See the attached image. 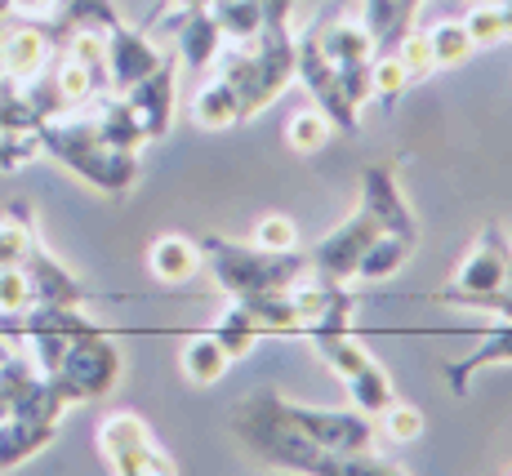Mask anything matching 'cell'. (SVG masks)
<instances>
[{"label":"cell","instance_id":"cell-1","mask_svg":"<svg viewBox=\"0 0 512 476\" xmlns=\"http://www.w3.org/2000/svg\"><path fill=\"white\" fill-rule=\"evenodd\" d=\"M41 152L54 156L58 165H67L76 178H85V183L107 196H125L139 183V152L112 147L98 134L94 116L58 112L41 121Z\"/></svg>","mask_w":512,"mask_h":476},{"label":"cell","instance_id":"cell-2","mask_svg":"<svg viewBox=\"0 0 512 476\" xmlns=\"http://www.w3.org/2000/svg\"><path fill=\"white\" fill-rule=\"evenodd\" d=\"M201 263L214 272L219 290L228 299H254V294H277V290H294L303 276H312V263L308 254H272V250H259V245H245V241H232V236H201Z\"/></svg>","mask_w":512,"mask_h":476},{"label":"cell","instance_id":"cell-3","mask_svg":"<svg viewBox=\"0 0 512 476\" xmlns=\"http://www.w3.org/2000/svg\"><path fill=\"white\" fill-rule=\"evenodd\" d=\"M232 432L245 450L254 454L268 468H285V472H303L312 476L321 463V445H312L308 436L290 423L285 414V396L281 392H250L241 405L232 410Z\"/></svg>","mask_w":512,"mask_h":476},{"label":"cell","instance_id":"cell-4","mask_svg":"<svg viewBox=\"0 0 512 476\" xmlns=\"http://www.w3.org/2000/svg\"><path fill=\"white\" fill-rule=\"evenodd\" d=\"M58 392H63L67 405H81V401H98L121 383V347L112 343V334L90 325L81 330L67 347L63 365L54 374H45Z\"/></svg>","mask_w":512,"mask_h":476},{"label":"cell","instance_id":"cell-5","mask_svg":"<svg viewBox=\"0 0 512 476\" xmlns=\"http://www.w3.org/2000/svg\"><path fill=\"white\" fill-rule=\"evenodd\" d=\"M508 263H512L508 232L499 223L481 227V232L472 236V245H468L464 263H459V272L450 276V285H446V290H437L432 299H437V303H455V299H464V294L499 290V285H504V276H508Z\"/></svg>","mask_w":512,"mask_h":476},{"label":"cell","instance_id":"cell-6","mask_svg":"<svg viewBox=\"0 0 512 476\" xmlns=\"http://www.w3.org/2000/svg\"><path fill=\"white\" fill-rule=\"evenodd\" d=\"M285 414L312 445H321L330 454L370 450L374 445V419L361 410H326V405H299L285 396Z\"/></svg>","mask_w":512,"mask_h":476},{"label":"cell","instance_id":"cell-7","mask_svg":"<svg viewBox=\"0 0 512 476\" xmlns=\"http://www.w3.org/2000/svg\"><path fill=\"white\" fill-rule=\"evenodd\" d=\"M294 81H303V89L312 94V103L330 116L334 130H357L361 125V112L343 98V85H339V72L330 67V58L321 54V41L317 32L312 36H294Z\"/></svg>","mask_w":512,"mask_h":476},{"label":"cell","instance_id":"cell-8","mask_svg":"<svg viewBox=\"0 0 512 476\" xmlns=\"http://www.w3.org/2000/svg\"><path fill=\"white\" fill-rule=\"evenodd\" d=\"M379 236V223L366 205H357L352 218H343L334 232H326L317 245H312L308 263H312V276L330 285H352V272H357V259L366 254V245Z\"/></svg>","mask_w":512,"mask_h":476},{"label":"cell","instance_id":"cell-9","mask_svg":"<svg viewBox=\"0 0 512 476\" xmlns=\"http://www.w3.org/2000/svg\"><path fill=\"white\" fill-rule=\"evenodd\" d=\"M250 45V58H254V89H250V116H259L268 103L290 89L294 81V23L285 27H263Z\"/></svg>","mask_w":512,"mask_h":476},{"label":"cell","instance_id":"cell-10","mask_svg":"<svg viewBox=\"0 0 512 476\" xmlns=\"http://www.w3.org/2000/svg\"><path fill=\"white\" fill-rule=\"evenodd\" d=\"M54 32L49 23H27V18H14L9 14V27L0 36V76L14 85H27L49 67L54 58Z\"/></svg>","mask_w":512,"mask_h":476},{"label":"cell","instance_id":"cell-11","mask_svg":"<svg viewBox=\"0 0 512 476\" xmlns=\"http://www.w3.org/2000/svg\"><path fill=\"white\" fill-rule=\"evenodd\" d=\"M174 72H179V63L174 58H165L156 72H147L143 81H134L130 89H121L125 107H130V116L139 121V130L147 143H156V138L170 134L174 125Z\"/></svg>","mask_w":512,"mask_h":476},{"label":"cell","instance_id":"cell-12","mask_svg":"<svg viewBox=\"0 0 512 476\" xmlns=\"http://www.w3.org/2000/svg\"><path fill=\"white\" fill-rule=\"evenodd\" d=\"M361 205L374 214L379 232H392L406 245H419L415 210L406 205V196H401V187H397V174H392L388 165H366V170H361Z\"/></svg>","mask_w":512,"mask_h":476},{"label":"cell","instance_id":"cell-13","mask_svg":"<svg viewBox=\"0 0 512 476\" xmlns=\"http://www.w3.org/2000/svg\"><path fill=\"white\" fill-rule=\"evenodd\" d=\"M165 49L156 45V36H147V27H125L116 23L107 32V76H112V94L130 89L134 81H143L147 72L165 63Z\"/></svg>","mask_w":512,"mask_h":476},{"label":"cell","instance_id":"cell-14","mask_svg":"<svg viewBox=\"0 0 512 476\" xmlns=\"http://www.w3.org/2000/svg\"><path fill=\"white\" fill-rule=\"evenodd\" d=\"M27 285H32V303L45 307H85V290L54 254H45L41 245H32V254L23 259Z\"/></svg>","mask_w":512,"mask_h":476},{"label":"cell","instance_id":"cell-15","mask_svg":"<svg viewBox=\"0 0 512 476\" xmlns=\"http://www.w3.org/2000/svg\"><path fill=\"white\" fill-rule=\"evenodd\" d=\"M147 272L161 285H187L201 272V245L183 232H165L147 245Z\"/></svg>","mask_w":512,"mask_h":476},{"label":"cell","instance_id":"cell-16","mask_svg":"<svg viewBox=\"0 0 512 476\" xmlns=\"http://www.w3.org/2000/svg\"><path fill=\"white\" fill-rule=\"evenodd\" d=\"M512 361V321H495L490 325V334L472 347L468 356H459V361L446 365V383L455 396H468L472 392V374L486 370V365H504Z\"/></svg>","mask_w":512,"mask_h":476},{"label":"cell","instance_id":"cell-17","mask_svg":"<svg viewBox=\"0 0 512 476\" xmlns=\"http://www.w3.org/2000/svg\"><path fill=\"white\" fill-rule=\"evenodd\" d=\"M174 36H179L174 45H179V63L187 67V72H205V67H214V58H219L223 45H228L223 41V27L214 23L210 9H196Z\"/></svg>","mask_w":512,"mask_h":476},{"label":"cell","instance_id":"cell-18","mask_svg":"<svg viewBox=\"0 0 512 476\" xmlns=\"http://www.w3.org/2000/svg\"><path fill=\"white\" fill-rule=\"evenodd\" d=\"M54 423H41V419H27V414H9L0 423V472L5 468H18L27 463L32 454H41L49 441H54Z\"/></svg>","mask_w":512,"mask_h":476},{"label":"cell","instance_id":"cell-19","mask_svg":"<svg viewBox=\"0 0 512 476\" xmlns=\"http://www.w3.org/2000/svg\"><path fill=\"white\" fill-rule=\"evenodd\" d=\"M179 365H183V379L192 383V388H214V383L228 374L232 356H228V347L219 343V334L210 330V334H192V339L183 343Z\"/></svg>","mask_w":512,"mask_h":476},{"label":"cell","instance_id":"cell-20","mask_svg":"<svg viewBox=\"0 0 512 476\" xmlns=\"http://www.w3.org/2000/svg\"><path fill=\"white\" fill-rule=\"evenodd\" d=\"M152 441H156L152 428H147L139 414H130V410H116V414H107V419L98 423V454L107 459V468L121 463L125 454H139L143 445H152Z\"/></svg>","mask_w":512,"mask_h":476},{"label":"cell","instance_id":"cell-21","mask_svg":"<svg viewBox=\"0 0 512 476\" xmlns=\"http://www.w3.org/2000/svg\"><path fill=\"white\" fill-rule=\"evenodd\" d=\"M415 245H406L401 236L392 232H379L374 241L366 245V254L357 259V272H352V285H379V281H392L401 267L410 263Z\"/></svg>","mask_w":512,"mask_h":476},{"label":"cell","instance_id":"cell-22","mask_svg":"<svg viewBox=\"0 0 512 476\" xmlns=\"http://www.w3.org/2000/svg\"><path fill=\"white\" fill-rule=\"evenodd\" d=\"M192 121L201 130H228V125L241 121V98L236 89L223 81V76H210L192 98Z\"/></svg>","mask_w":512,"mask_h":476},{"label":"cell","instance_id":"cell-23","mask_svg":"<svg viewBox=\"0 0 512 476\" xmlns=\"http://www.w3.org/2000/svg\"><path fill=\"white\" fill-rule=\"evenodd\" d=\"M312 347H317V356L326 361V370L334 379H352V374L361 370V365H370L374 356L361 347V339H352V330H334V334H312Z\"/></svg>","mask_w":512,"mask_h":476},{"label":"cell","instance_id":"cell-24","mask_svg":"<svg viewBox=\"0 0 512 476\" xmlns=\"http://www.w3.org/2000/svg\"><path fill=\"white\" fill-rule=\"evenodd\" d=\"M317 41H321V54L330 58V67L361 63V58H374V49H379L361 23H330L326 32H317Z\"/></svg>","mask_w":512,"mask_h":476},{"label":"cell","instance_id":"cell-25","mask_svg":"<svg viewBox=\"0 0 512 476\" xmlns=\"http://www.w3.org/2000/svg\"><path fill=\"white\" fill-rule=\"evenodd\" d=\"M343 388H348V401H352V410H361V414H379L383 405L392 401V379H388V370H383L379 361H370V365H361L352 379H343Z\"/></svg>","mask_w":512,"mask_h":476},{"label":"cell","instance_id":"cell-26","mask_svg":"<svg viewBox=\"0 0 512 476\" xmlns=\"http://www.w3.org/2000/svg\"><path fill=\"white\" fill-rule=\"evenodd\" d=\"M210 14H214V23L223 27V41L245 45L263 32L259 0H210Z\"/></svg>","mask_w":512,"mask_h":476},{"label":"cell","instance_id":"cell-27","mask_svg":"<svg viewBox=\"0 0 512 476\" xmlns=\"http://www.w3.org/2000/svg\"><path fill=\"white\" fill-rule=\"evenodd\" d=\"M36 245V227L27 205H9V214L0 218V267H18L32 254Z\"/></svg>","mask_w":512,"mask_h":476},{"label":"cell","instance_id":"cell-28","mask_svg":"<svg viewBox=\"0 0 512 476\" xmlns=\"http://www.w3.org/2000/svg\"><path fill=\"white\" fill-rule=\"evenodd\" d=\"M330 134H334V125H330V116L321 112L317 103H312V107H299V112L285 121V143H290L299 156L321 152V147L330 143Z\"/></svg>","mask_w":512,"mask_h":476},{"label":"cell","instance_id":"cell-29","mask_svg":"<svg viewBox=\"0 0 512 476\" xmlns=\"http://www.w3.org/2000/svg\"><path fill=\"white\" fill-rule=\"evenodd\" d=\"M428 45H432V63H437V67L468 63L472 49H477L468 41V32H464V23H459V18H441V23L428 32Z\"/></svg>","mask_w":512,"mask_h":476},{"label":"cell","instance_id":"cell-30","mask_svg":"<svg viewBox=\"0 0 512 476\" xmlns=\"http://www.w3.org/2000/svg\"><path fill=\"white\" fill-rule=\"evenodd\" d=\"M464 32H468V41L477 45V49H495V45H504L508 41V32H504V14H499V0H477V5L468 9L464 18Z\"/></svg>","mask_w":512,"mask_h":476},{"label":"cell","instance_id":"cell-31","mask_svg":"<svg viewBox=\"0 0 512 476\" xmlns=\"http://www.w3.org/2000/svg\"><path fill=\"white\" fill-rule=\"evenodd\" d=\"M406 85H410V76H406V67H401V58H397V49H374V58H370V89H374V98L379 103H397L401 94H406Z\"/></svg>","mask_w":512,"mask_h":476},{"label":"cell","instance_id":"cell-32","mask_svg":"<svg viewBox=\"0 0 512 476\" xmlns=\"http://www.w3.org/2000/svg\"><path fill=\"white\" fill-rule=\"evenodd\" d=\"M361 27L374 36V45H397V36L410 32L397 0H361Z\"/></svg>","mask_w":512,"mask_h":476},{"label":"cell","instance_id":"cell-33","mask_svg":"<svg viewBox=\"0 0 512 476\" xmlns=\"http://www.w3.org/2000/svg\"><path fill=\"white\" fill-rule=\"evenodd\" d=\"M214 334H219V343L228 347V356L232 361H241L245 352H250L254 343H259V330L250 325V316H245V307L241 303H228V312L219 316V325H214Z\"/></svg>","mask_w":512,"mask_h":476},{"label":"cell","instance_id":"cell-34","mask_svg":"<svg viewBox=\"0 0 512 476\" xmlns=\"http://www.w3.org/2000/svg\"><path fill=\"white\" fill-rule=\"evenodd\" d=\"M397 58H401V67H406V76H410V85L415 81H428L432 72H437V63H432V45H428V32H401L397 36Z\"/></svg>","mask_w":512,"mask_h":476},{"label":"cell","instance_id":"cell-35","mask_svg":"<svg viewBox=\"0 0 512 476\" xmlns=\"http://www.w3.org/2000/svg\"><path fill=\"white\" fill-rule=\"evenodd\" d=\"M374 419H379V432L388 436V441H415V436H423V414L410 401H397V396H392Z\"/></svg>","mask_w":512,"mask_h":476},{"label":"cell","instance_id":"cell-36","mask_svg":"<svg viewBox=\"0 0 512 476\" xmlns=\"http://www.w3.org/2000/svg\"><path fill=\"white\" fill-rule=\"evenodd\" d=\"M259 250H272V254H285V250H299V227H294L290 214H263L254 223V236H250Z\"/></svg>","mask_w":512,"mask_h":476},{"label":"cell","instance_id":"cell-37","mask_svg":"<svg viewBox=\"0 0 512 476\" xmlns=\"http://www.w3.org/2000/svg\"><path fill=\"white\" fill-rule=\"evenodd\" d=\"M41 152V130H14L0 134V174H18L23 165H32Z\"/></svg>","mask_w":512,"mask_h":476},{"label":"cell","instance_id":"cell-38","mask_svg":"<svg viewBox=\"0 0 512 476\" xmlns=\"http://www.w3.org/2000/svg\"><path fill=\"white\" fill-rule=\"evenodd\" d=\"M32 307V285H27L23 263L0 267V321H18Z\"/></svg>","mask_w":512,"mask_h":476},{"label":"cell","instance_id":"cell-39","mask_svg":"<svg viewBox=\"0 0 512 476\" xmlns=\"http://www.w3.org/2000/svg\"><path fill=\"white\" fill-rule=\"evenodd\" d=\"M450 307H472V312H490V316H499V321H512V263H508V276L499 290L464 294V299H455Z\"/></svg>","mask_w":512,"mask_h":476},{"label":"cell","instance_id":"cell-40","mask_svg":"<svg viewBox=\"0 0 512 476\" xmlns=\"http://www.w3.org/2000/svg\"><path fill=\"white\" fill-rule=\"evenodd\" d=\"M63 0H9V14L14 18H27V23H49L58 14Z\"/></svg>","mask_w":512,"mask_h":476},{"label":"cell","instance_id":"cell-41","mask_svg":"<svg viewBox=\"0 0 512 476\" xmlns=\"http://www.w3.org/2000/svg\"><path fill=\"white\" fill-rule=\"evenodd\" d=\"M259 14L263 27H285L294 23V0H259Z\"/></svg>","mask_w":512,"mask_h":476},{"label":"cell","instance_id":"cell-42","mask_svg":"<svg viewBox=\"0 0 512 476\" xmlns=\"http://www.w3.org/2000/svg\"><path fill=\"white\" fill-rule=\"evenodd\" d=\"M397 5H401V18H406V27H415V18H419L423 0H397Z\"/></svg>","mask_w":512,"mask_h":476},{"label":"cell","instance_id":"cell-43","mask_svg":"<svg viewBox=\"0 0 512 476\" xmlns=\"http://www.w3.org/2000/svg\"><path fill=\"white\" fill-rule=\"evenodd\" d=\"M499 14H504V32H508V41H512V0H499Z\"/></svg>","mask_w":512,"mask_h":476},{"label":"cell","instance_id":"cell-44","mask_svg":"<svg viewBox=\"0 0 512 476\" xmlns=\"http://www.w3.org/2000/svg\"><path fill=\"white\" fill-rule=\"evenodd\" d=\"M9 352H14V347H9L5 339H0V361H5V356H9Z\"/></svg>","mask_w":512,"mask_h":476}]
</instances>
